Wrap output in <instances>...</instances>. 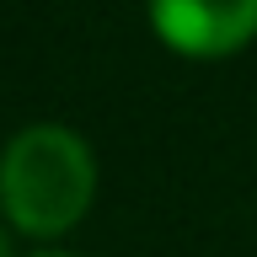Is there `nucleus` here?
<instances>
[{
	"instance_id": "obj_1",
	"label": "nucleus",
	"mask_w": 257,
	"mask_h": 257,
	"mask_svg": "<svg viewBox=\"0 0 257 257\" xmlns=\"http://www.w3.org/2000/svg\"><path fill=\"white\" fill-rule=\"evenodd\" d=\"M96 198V156L75 128L27 123L0 150V214L32 241H54L86 220Z\"/></svg>"
},
{
	"instance_id": "obj_2",
	"label": "nucleus",
	"mask_w": 257,
	"mask_h": 257,
	"mask_svg": "<svg viewBox=\"0 0 257 257\" xmlns=\"http://www.w3.org/2000/svg\"><path fill=\"white\" fill-rule=\"evenodd\" d=\"M145 16L182 59H230L257 38V0H145Z\"/></svg>"
},
{
	"instance_id": "obj_3",
	"label": "nucleus",
	"mask_w": 257,
	"mask_h": 257,
	"mask_svg": "<svg viewBox=\"0 0 257 257\" xmlns=\"http://www.w3.org/2000/svg\"><path fill=\"white\" fill-rule=\"evenodd\" d=\"M0 257H16V241H11V220L0 214Z\"/></svg>"
},
{
	"instance_id": "obj_4",
	"label": "nucleus",
	"mask_w": 257,
	"mask_h": 257,
	"mask_svg": "<svg viewBox=\"0 0 257 257\" xmlns=\"http://www.w3.org/2000/svg\"><path fill=\"white\" fill-rule=\"evenodd\" d=\"M27 257H75V252H27Z\"/></svg>"
}]
</instances>
